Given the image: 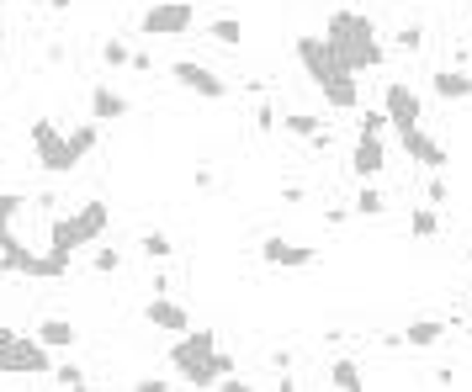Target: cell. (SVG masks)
<instances>
[{"label": "cell", "instance_id": "39", "mask_svg": "<svg viewBox=\"0 0 472 392\" xmlns=\"http://www.w3.org/2000/svg\"><path fill=\"white\" fill-rule=\"evenodd\" d=\"M69 5H74V0H48V11H53V16H64Z\"/></svg>", "mask_w": 472, "mask_h": 392}, {"label": "cell", "instance_id": "32", "mask_svg": "<svg viewBox=\"0 0 472 392\" xmlns=\"http://www.w3.org/2000/svg\"><path fill=\"white\" fill-rule=\"evenodd\" d=\"M388 127H393V122H388V111H383V106H367V111H361V133H377V138H383Z\"/></svg>", "mask_w": 472, "mask_h": 392}, {"label": "cell", "instance_id": "1", "mask_svg": "<svg viewBox=\"0 0 472 392\" xmlns=\"http://www.w3.org/2000/svg\"><path fill=\"white\" fill-rule=\"evenodd\" d=\"M324 48L340 69H383L388 64V42L377 32V21L367 11H335L329 27H324Z\"/></svg>", "mask_w": 472, "mask_h": 392}, {"label": "cell", "instance_id": "5", "mask_svg": "<svg viewBox=\"0 0 472 392\" xmlns=\"http://www.w3.org/2000/svg\"><path fill=\"white\" fill-rule=\"evenodd\" d=\"M191 27H197V5L191 0H154L138 16V32L143 37H186Z\"/></svg>", "mask_w": 472, "mask_h": 392}, {"label": "cell", "instance_id": "7", "mask_svg": "<svg viewBox=\"0 0 472 392\" xmlns=\"http://www.w3.org/2000/svg\"><path fill=\"white\" fill-rule=\"evenodd\" d=\"M319 260L324 255L313 244H298V239H282V234L260 239V265H271V271H313Z\"/></svg>", "mask_w": 472, "mask_h": 392}, {"label": "cell", "instance_id": "18", "mask_svg": "<svg viewBox=\"0 0 472 392\" xmlns=\"http://www.w3.org/2000/svg\"><path fill=\"white\" fill-rule=\"evenodd\" d=\"M32 334H37L48 350H74V345H80V329H74L69 319H37Z\"/></svg>", "mask_w": 472, "mask_h": 392}, {"label": "cell", "instance_id": "36", "mask_svg": "<svg viewBox=\"0 0 472 392\" xmlns=\"http://www.w3.org/2000/svg\"><path fill=\"white\" fill-rule=\"evenodd\" d=\"M128 69H138V74H154V53H143V48H133V58H128Z\"/></svg>", "mask_w": 472, "mask_h": 392}, {"label": "cell", "instance_id": "24", "mask_svg": "<svg viewBox=\"0 0 472 392\" xmlns=\"http://www.w3.org/2000/svg\"><path fill=\"white\" fill-rule=\"evenodd\" d=\"M329 388H340V392H361V388H367V382H361V366H356L351 356L329 361Z\"/></svg>", "mask_w": 472, "mask_h": 392}, {"label": "cell", "instance_id": "35", "mask_svg": "<svg viewBox=\"0 0 472 392\" xmlns=\"http://www.w3.org/2000/svg\"><path fill=\"white\" fill-rule=\"evenodd\" d=\"M425 196H430V207H446V196H452V186H446V175H436Z\"/></svg>", "mask_w": 472, "mask_h": 392}, {"label": "cell", "instance_id": "11", "mask_svg": "<svg viewBox=\"0 0 472 392\" xmlns=\"http://www.w3.org/2000/svg\"><path fill=\"white\" fill-rule=\"evenodd\" d=\"M398 149H404L414 165H425V170H446V165H452V154L425 133V122H420V127H398Z\"/></svg>", "mask_w": 472, "mask_h": 392}, {"label": "cell", "instance_id": "8", "mask_svg": "<svg viewBox=\"0 0 472 392\" xmlns=\"http://www.w3.org/2000/svg\"><path fill=\"white\" fill-rule=\"evenodd\" d=\"M5 366H11V377H53V350L37 334H16L5 345Z\"/></svg>", "mask_w": 472, "mask_h": 392}, {"label": "cell", "instance_id": "43", "mask_svg": "<svg viewBox=\"0 0 472 392\" xmlns=\"http://www.w3.org/2000/svg\"><path fill=\"white\" fill-rule=\"evenodd\" d=\"M0 165H5V154H0Z\"/></svg>", "mask_w": 472, "mask_h": 392}, {"label": "cell", "instance_id": "38", "mask_svg": "<svg viewBox=\"0 0 472 392\" xmlns=\"http://www.w3.org/2000/svg\"><path fill=\"white\" fill-rule=\"evenodd\" d=\"M133 392H165L170 382H159V377H138V382H128Z\"/></svg>", "mask_w": 472, "mask_h": 392}, {"label": "cell", "instance_id": "6", "mask_svg": "<svg viewBox=\"0 0 472 392\" xmlns=\"http://www.w3.org/2000/svg\"><path fill=\"white\" fill-rule=\"evenodd\" d=\"M170 80H175L181 90L202 96V101H228V96H234V85H228V80H223L218 69L197 64V58H175V64H170Z\"/></svg>", "mask_w": 472, "mask_h": 392}, {"label": "cell", "instance_id": "22", "mask_svg": "<svg viewBox=\"0 0 472 392\" xmlns=\"http://www.w3.org/2000/svg\"><path fill=\"white\" fill-rule=\"evenodd\" d=\"M282 133H292V138H303V143H313V138L324 133V122H319L313 111H282Z\"/></svg>", "mask_w": 472, "mask_h": 392}, {"label": "cell", "instance_id": "28", "mask_svg": "<svg viewBox=\"0 0 472 392\" xmlns=\"http://www.w3.org/2000/svg\"><path fill=\"white\" fill-rule=\"evenodd\" d=\"M16 212H27V196L21 191H0V244H5L11 223H16Z\"/></svg>", "mask_w": 472, "mask_h": 392}, {"label": "cell", "instance_id": "12", "mask_svg": "<svg viewBox=\"0 0 472 392\" xmlns=\"http://www.w3.org/2000/svg\"><path fill=\"white\" fill-rule=\"evenodd\" d=\"M292 53H298V64L308 69V80H313V85H324V80L340 69V64L329 58V48H324V37H319V32H303V37H292Z\"/></svg>", "mask_w": 472, "mask_h": 392}, {"label": "cell", "instance_id": "16", "mask_svg": "<svg viewBox=\"0 0 472 392\" xmlns=\"http://www.w3.org/2000/svg\"><path fill=\"white\" fill-rule=\"evenodd\" d=\"M133 111V101L122 96V90H112V85H90V122H122Z\"/></svg>", "mask_w": 472, "mask_h": 392}, {"label": "cell", "instance_id": "3", "mask_svg": "<svg viewBox=\"0 0 472 392\" xmlns=\"http://www.w3.org/2000/svg\"><path fill=\"white\" fill-rule=\"evenodd\" d=\"M0 271L5 276H27V281H64L69 276V255H37V250H27L16 234H5V244H0Z\"/></svg>", "mask_w": 472, "mask_h": 392}, {"label": "cell", "instance_id": "14", "mask_svg": "<svg viewBox=\"0 0 472 392\" xmlns=\"http://www.w3.org/2000/svg\"><path fill=\"white\" fill-rule=\"evenodd\" d=\"M143 319H149L154 329H165V334H186V329H191V313H186L181 303H170L165 292H154V297L143 303Z\"/></svg>", "mask_w": 472, "mask_h": 392}, {"label": "cell", "instance_id": "29", "mask_svg": "<svg viewBox=\"0 0 472 392\" xmlns=\"http://www.w3.org/2000/svg\"><path fill=\"white\" fill-rule=\"evenodd\" d=\"M53 382H58V388H69V392L90 388V377H85V366H74V361H64V366H53Z\"/></svg>", "mask_w": 472, "mask_h": 392}, {"label": "cell", "instance_id": "4", "mask_svg": "<svg viewBox=\"0 0 472 392\" xmlns=\"http://www.w3.org/2000/svg\"><path fill=\"white\" fill-rule=\"evenodd\" d=\"M32 149H37V165L48 170V175H69V170H80V154H74V143H69V133L53 122V117H37L32 127Z\"/></svg>", "mask_w": 472, "mask_h": 392}, {"label": "cell", "instance_id": "19", "mask_svg": "<svg viewBox=\"0 0 472 392\" xmlns=\"http://www.w3.org/2000/svg\"><path fill=\"white\" fill-rule=\"evenodd\" d=\"M446 334H452V324H446V319H414L398 340H404L409 350H430V345H441Z\"/></svg>", "mask_w": 472, "mask_h": 392}, {"label": "cell", "instance_id": "20", "mask_svg": "<svg viewBox=\"0 0 472 392\" xmlns=\"http://www.w3.org/2000/svg\"><path fill=\"white\" fill-rule=\"evenodd\" d=\"M234 372H239V361H234V356H223V350H213V356L186 377V382H191V388H218V382H223V377H234Z\"/></svg>", "mask_w": 472, "mask_h": 392}, {"label": "cell", "instance_id": "2", "mask_svg": "<svg viewBox=\"0 0 472 392\" xmlns=\"http://www.w3.org/2000/svg\"><path fill=\"white\" fill-rule=\"evenodd\" d=\"M106 228H112V207H106L101 196H90L85 207H74V212H58V218L48 223V250H53V255H74V250L96 244Z\"/></svg>", "mask_w": 472, "mask_h": 392}, {"label": "cell", "instance_id": "13", "mask_svg": "<svg viewBox=\"0 0 472 392\" xmlns=\"http://www.w3.org/2000/svg\"><path fill=\"white\" fill-rule=\"evenodd\" d=\"M388 170V143L377 133H356V149H351V175L356 181H377Z\"/></svg>", "mask_w": 472, "mask_h": 392}, {"label": "cell", "instance_id": "26", "mask_svg": "<svg viewBox=\"0 0 472 392\" xmlns=\"http://www.w3.org/2000/svg\"><path fill=\"white\" fill-rule=\"evenodd\" d=\"M351 212H361V218H383L388 212V196L372 186V181H361V191H356V207Z\"/></svg>", "mask_w": 472, "mask_h": 392}, {"label": "cell", "instance_id": "17", "mask_svg": "<svg viewBox=\"0 0 472 392\" xmlns=\"http://www.w3.org/2000/svg\"><path fill=\"white\" fill-rule=\"evenodd\" d=\"M430 90H436L441 101H472V74L446 64V69H436V74H430Z\"/></svg>", "mask_w": 472, "mask_h": 392}, {"label": "cell", "instance_id": "44", "mask_svg": "<svg viewBox=\"0 0 472 392\" xmlns=\"http://www.w3.org/2000/svg\"><path fill=\"white\" fill-rule=\"evenodd\" d=\"M0 5H5V0H0Z\"/></svg>", "mask_w": 472, "mask_h": 392}, {"label": "cell", "instance_id": "40", "mask_svg": "<svg viewBox=\"0 0 472 392\" xmlns=\"http://www.w3.org/2000/svg\"><path fill=\"white\" fill-rule=\"evenodd\" d=\"M11 340H16V329H5V324H0V350H5Z\"/></svg>", "mask_w": 472, "mask_h": 392}, {"label": "cell", "instance_id": "41", "mask_svg": "<svg viewBox=\"0 0 472 392\" xmlns=\"http://www.w3.org/2000/svg\"><path fill=\"white\" fill-rule=\"evenodd\" d=\"M0 377H11V366H5V350H0Z\"/></svg>", "mask_w": 472, "mask_h": 392}, {"label": "cell", "instance_id": "33", "mask_svg": "<svg viewBox=\"0 0 472 392\" xmlns=\"http://www.w3.org/2000/svg\"><path fill=\"white\" fill-rule=\"evenodd\" d=\"M90 271H96V276H117V271H122V255H117V250H101V255H90Z\"/></svg>", "mask_w": 472, "mask_h": 392}, {"label": "cell", "instance_id": "27", "mask_svg": "<svg viewBox=\"0 0 472 392\" xmlns=\"http://www.w3.org/2000/svg\"><path fill=\"white\" fill-rule=\"evenodd\" d=\"M441 234V212L436 207H414L409 212V239H436Z\"/></svg>", "mask_w": 472, "mask_h": 392}, {"label": "cell", "instance_id": "10", "mask_svg": "<svg viewBox=\"0 0 472 392\" xmlns=\"http://www.w3.org/2000/svg\"><path fill=\"white\" fill-rule=\"evenodd\" d=\"M213 350H218V334H213V329H186V334L170 345V366H175L181 377H191Z\"/></svg>", "mask_w": 472, "mask_h": 392}, {"label": "cell", "instance_id": "34", "mask_svg": "<svg viewBox=\"0 0 472 392\" xmlns=\"http://www.w3.org/2000/svg\"><path fill=\"white\" fill-rule=\"evenodd\" d=\"M255 127H260V133H276V106H271V96L255 101Z\"/></svg>", "mask_w": 472, "mask_h": 392}, {"label": "cell", "instance_id": "37", "mask_svg": "<svg viewBox=\"0 0 472 392\" xmlns=\"http://www.w3.org/2000/svg\"><path fill=\"white\" fill-rule=\"evenodd\" d=\"M282 202H287V207H303V202H308V191H303V186H282Z\"/></svg>", "mask_w": 472, "mask_h": 392}, {"label": "cell", "instance_id": "15", "mask_svg": "<svg viewBox=\"0 0 472 392\" xmlns=\"http://www.w3.org/2000/svg\"><path fill=\"white\" fill-rule=\"evenodd\" d=\"M319 90H324V101H329L335 111H356V106H361V85H356V69H335V74H329Z\"/></svg>", "mask_w": 472, "mask_h": 392}, {"label": "cell", "instance_id": "30", "mask_svg": "<svg viewBox=\"0 0 472 392\" xmlns=\"http://www.w3.org/2000/svg\"><path fill=\"white\" fill-rule=\"evenodd\" d=\"M393 48H404V53H420V48H425V27H420V21L398 27V32H393Z\"/></svg>", "mask_w": 472, "mask_h": 392}, {"label": "cell", "instance_id": "25", "mask_svg": "<svg viewBox=\"0 0 472 392\" xmlns=\"http://www.w3.org/2000/svg\"><path fill=\"white\" fill-rule=\"evenodd\" d=\"M69 143H74V154H80V159H85V154H96V149H101V122H90V117H85L80 127H69Z\"/></svg>", "mask_w": 472, "mask_h": 392}, {"label": "cell", "instance_id": "31", "mask_svg": "<svg viewBox=\"0 0 472 392\" xmlns=\"http://www.w3.org/2000/svg\"><path fill=\"white\" fill-rule=\"evenodd\" d=\"M128 58H133V48H128V42H117V37H106V42H101V64H112V69H122Z\"/></svg>", "mask_w": 472, "mask_h": 392}, {"label": "cell", "instance_id": "42", "mask_svg": "<svg viewBox=\"0 0 472 392\" xmlns=\"http://www.w3.org/2000/svg\"><path fill=\"white\" fill-rule=\"evenodd\" d=\"M468 260H472V244H468Z\"/></svg>", "mask_w": 472, "mask_h": 392}, {"label": "cell", "instance_id": "23", "mask_svg": "<svg viewBox=\"0 0 472 392\" xmlns=\"http://www.w3.org/2000/svg\"><path fill=\"white\" fill-rule=\"evenodd\" d=\"M138 255H143L149 265H159V260H170V255H175V239H170L165 228H149V234L138 239Z\"/></svg>", "mask_w": 472, "mask_h": 392}, {"label": "cell", "instance_id": "21", "mask_svg": "<svg viewBox=\"0 0 472 392\" xmlns=\"http://www.w3.org/2000/svg\"><path fill=\"white\" fill-rule=\"evenodd\" d=\"M202 32H207L213 42H223V48H239V42H244V21H239V16H213V21H202Z\"/></svg>", "mask_w": 472, "mask_h": 392}, {"label": "cell", "instance_id": "9", "mask_svg": "<svg viewBox=\"0 0 472 392\" xmlns=\"http://www.w3.org/2000/svg\"><path fill=\"white\" fill-rule=\"evenodd\" d=\"M383 111H388L393 133H398V127H420V122H425V101H420V90H414V85H404V80H388V85H383Z\"/></svg>", "mask_w": 472, "mask_h": 392}]
</instances>
